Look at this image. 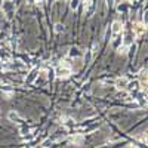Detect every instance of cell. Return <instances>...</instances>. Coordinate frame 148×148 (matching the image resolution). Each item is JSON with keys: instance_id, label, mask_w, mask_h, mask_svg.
I'll use <instances>...</instances> for the list:
<instances>
[{"instance_id": "cell-1", "label": "cell", "mask_w": 148, "mask_h": 148, "mask_svg": "<svg viewBox=\"0 0 148 148\" xmlns=\"http://www.w3.org/2000/svg\"><path fill=\"white\" fill-rule=\"evenodd\" d=\"M55 74H56L58 79H67V77H70V74H71V65L67 64V62L59 64L56 67V70H55Z\"/></svg>"}, {"instance_id": "cell-2", "label": "cell", "mask_w": 148, "mask_h": 148, "mask_svg": "<svg viewBox=\"0 0 148 148\" xmlns=\"http://www.w3.org/2000/svg\"><path fill=\"white\" fill-rule=\"evenodd\" d=\"M133 34H135V37H141L145 31H147V27H145V24H142V22H136V24H133Z\"/></svg>"}, {"instance_id": "cell-3", "label": "cell", "mask_w": 148, "mask_h": 148, "mask_svg": "<svg viewBox=\"0 0 148 148\" xmlns=\"http://www.w3.org/2000/svg\"><path fill=\"white\" fill-rule=\"evenodd\" d=\"M127 84H129V80H127V77H119V79H116V88L117 89H126L127 88Z\"/></svg>"}, {"instance_id": "cell-4", "label": "cell", "mask_w": 148, "mask_h": 148, "mask_svg": "<svg viewBox=\"0 0 148 148\" xmlns=\"http://www.w3.org/2000/svg\"><path fill=\"white\" fill-rule=\"evenodd\" d=\"M121 30H123V24L120 21H114L113 25H111V31H113V34L117 36L119 33H121Z\"/></svg>"}, {"instance_id": "cell-5", "label": "cell", "mask_w": 148, "mask_h": 148, "mask_svg": "<svg viewBox=\"0 0 148 148\" xmlns=\"http://www.w3.org/2000/svg\"><path fill=\"white\" fill-rule=\"evenodd\" d=\"M139 80H141V86L145 88L147 86V70H141L139 71Z\"/></svg>"}, {"instance_id": "cell-6", "label": "cell", "mask_w": 148, "mask_h": 148, "mask_svg": "<svg viewBox=\"0 0 148 148\" xmlns=\"http://www.w3.org/2000/svg\"><path fill=\"white\" fill-rule=\"evenodd\" d=\"M92 8V0H84V10H88Z\"/></svg>"}, {"instance_id": "cell-7", "label": "cell", "mask_w": 148, "mask_h": 148, "mask_svg": "<svg viewBox=\"0 0 148 148\" xmlns=\"http://www.w3.org/2000/svg\"><path fill=\"white\" fill-rule=\"evenodd\" d=\"M62 30H64V25H62V24H56V25H55V31H56V33H61Z\"/></svg>"}, {"instance_id": "cell-8", "label": "cell", "mask_w": 148, "mask_h": 148, "mask_svg": "<svg viewBox=\"0 0 148 148\" xmlns=\"http://www.w3.org/2000/svg\"><path fill=\"white\" fill-rule=\"evenodd\" d=\"M79 6V0H71V9H77Z\"/></svg>"}, {"instance_id": "cell-9", "label": "cell", "mask_w": 148, "mask_h": 148, "mask_svg": "<svg viewBox=\"0 0 148 148\" xmlns=\"http://www.w3.org/2000/svg\"><path fill=\"white\" fill-rule=\"evenodd\" d=\"M9 119H12V120H18V114H16V113H9Z\"/></svg>"}, {"instance_id": "cell-10", "label": "cell", "mask_w": 148, "mask_h": 148, "mask_svg": "<svg viewBox=\"0 0 148 148\" xmlns=\"http://www.w3.org/2000/svg\"><path fill=\"white\" fill-rule=\"evenodd\" d=\"M130 2H133V0H130Z\"/></svg>"}]
</instances>
